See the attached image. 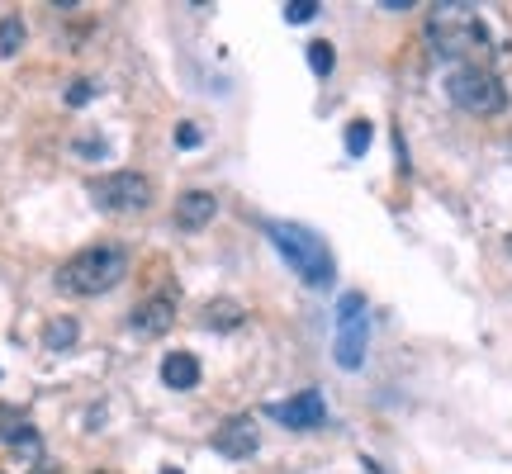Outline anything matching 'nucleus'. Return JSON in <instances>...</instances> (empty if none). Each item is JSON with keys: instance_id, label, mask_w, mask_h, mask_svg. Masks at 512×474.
Masks as SVG:
<instances>
[{"instance_id": "obj_1", "label": "nucleus", "mask_w": 512, "mask_h": 474, "mask_svg": "<svg viewBox=\"0 0 512 474\" xmlns=\"http://www.w3.org/2000/svg\"><path fill=\"white\" fill-rule=\"evenodd\" d=\"M427 34H432V48L460 67H484V57L494 53L489 24L475 15V5H437L427 19Z\"/></svg>"}, {"instance_id": "obj_2", "label": "nucleus", "mask_w": 512, "mask_h": 474, "mask_svg": "<svg viewBox=\"0 0 512 474\" xmlns=\"http://www.w3.org/2000/svg\"><path fill=\"white\" fill-rule=\"evenodd\" d=\"M124 275H128L124 247L100 242V247H86V252H76L72 261L57 266V290L76 294V299H95V294H110Z\"/></svg>"}, {"instance_id": "obj_3", "label": "nucleus", "mask_w": 512, "mask_h": 474, "mask_svg": "<svg viewBox=\"0 0 512 474\" xmlns=\"http://www.w3.org/2000/svg\"><path fill=\"white\" fill-rule=\"evenodd\" d=\"M266 237L275 242V252L285 256L294 266V275L304 280V285H313V290H328L332 275H337V261H332L328 242L313 233V228H304V223H285L275 219L266 223Z\"/></svg>"}, {"instance_id": "obj_4", "label": "nucleus", "mask_w": 512, "mask_h": 474, "mask_svg": "<svg viewBox=\"0 0 512 474\" xmlns=\"http://www.w3.org/2000/svg\"><path fill=\"white\" fill-rule=\"evenodd\" d=\"M446 95H451V105H460L475 119H494V114L508 110V91L489 67H456L446 76Z\"/></svg>"}, {"instance_id": "obj_5", "label": "nucleus", "mask_w": 512, "mask_h": 474, "mask_svg": "<svg viewBox=\"0 0 512 474\" xmlns=\"http://www.w3.org/2000/svg\"><path fill=\"white\" fill-rule=\"evenodd\" d=\"M91 195L105 214H138L152 204V181L143 171H110V176H95Z\"/></svg>"}, {"instance_id": "obj_6", "label": "nucleus", "mask_w": 512, "mask_h": 474, "mask_svg": "<svg viewBox=\"0 0 512 474\" xmlns=\"http://www.w3.org/2000/svg\"><path fill=\"white\" fill-rule=\"evenodd\" d=\"M366 342H370L366 299H361V294H342V304H337V365H342V370H361Z\"/></svg>"}, {"instance_id": "obj_7", "label": "nucleus", "mask_w": 512, "mask_h": 474, "mask_svg": "<svg viewBox=\"0 0 512 474\" xmlns=\"http://www.w3.org/2000/svg\"><path fill=\"white\" fill-rule=\"evenodd\" d=\"M266 418H275L280 427H290V432H313V427L328 422V408H323V394H318V389H304V394H294L290 403H266Z\"/></svg>"}, {"instance_id": "obj_8", "label": "nucleus", "mask_w": 512, "mask_h": 474, "mask_svg": "<svg viewBox=\"0 0 512 474\" xmlns=\"http://www.w3.org/2000/svg\"><path fill=\"white\" fill-rule=\"evenodd\" d=\"M256 446H261V432H256V418H228L214 432V451L228 460H247L256 456Z\"/></svg>"}, {"instance_id": "obj_9", "label": "nucleus", "mask_w": 512, "mask_h": 474, "mask_svg": "<svg viewBox=\"0 0 512 474\" xmlns=\"http://www.w3.org/2000/svg\"><path fill=\"white\" fill-rule=\"evenodd\" d=\"M171 323H176V299L171 294H152L133 309V332H143V337H162V332H171Z\"/></svg>"}, {"instance_id": "obj_10", "label": "nucleus", "mask_w": 512, "mask_h": 474, "mask_svg": "<svg viewBox=\"0 0 512 474\" xmlns=\"http://www.w3.org/2000/svg\"><path fill=\"white\" fill-rule=\"evenodd\" d=\"M0 441H5V446H15V451H24V456H38L34 422L24 418L19 408H10V403H0Z\"/></svg>"}, {"instance_id": "obj_11", "label": "nucleus", "mask_w": 512, "mask_h": 474, "mask_svg": "<svg viewBox=\"0 0 512 474\" xmlns=\"http://www.w3.org/2000/svg\"><path fill=\"white\" fill-rule=\"evenodd\" d=\"M214 214H219V200H214L209 190H185L181 204H176V223H181V228H190V233H195V228H204Z\"/></svg>"}, {"instance_id": "obj_12", "label": "nucleus", "mask_w": 512, "mask_h": 474, "mask_svg": "<svg viewBox=\"0 0 512 474\" xmlns=\"http://www.w3.org/2000/svg\"><path fill=\"white\" fill-rule=\"evenodd\" d=\"M162 384L166 389H195L200 384V361L190 351H171L162 361Z\"/></svg>"}, {"instance_id": "obj_13", "label": "nucleus", "mask_w": 512, "mask_h": 474, "mask_svg": "<svg viewBox=\"0 0 512 474\" xmlns=\"http://www.w3.org/2000/svg\"><path fill=\"white\" fill-rule=\"evenodd\" d=\"M204 323L214 332H233L247 323V313H242V304H233V299H214V304L204 309Z\"/></svg>"}, {"instance_id": "obj_14", "label": "nucleus", "mask_w": 512, "mask_h": 474, "mask_svg": "<svg viewBox=\"0 0 512 474\" xmlns=\"http://www.w3.org/2000/svg\"><path fill=\"white\" fill-rule=\"evenodd\" d=\"M81 328H76V318H53L48 328H43V347L48 351H72Z\"/></svg>"}, {"instance_id": "obj_15", "label": "nucleus", "mask_w": 512, "mask_h": 474, "mask_svg": "<svg viewBox=\"0 0 512 474\" xmlns=\"http://www.w3.org/2000/svg\"><path fill=\"white\" fill-rule=\"evenodd\" d=\"M19 48H24V19L5 15L0 19V57H15Z\"/></svg>"}, {"instance_id": "obj_16", "label": "nucleus", "mask_w": 512, "mask_h": 474, "mask_svg": "<svg viewBox=\"0 0 512 474\" xmlns=\"http://www.w3.org/2000/svg\"><path fill=\"white\" fill-rule=\"evenodd\" d=\"M95 95H100V86H95L91 76H76L72 86H67V105H72V110H81V105H91Z\"/></svg>"}, {"instance_id": "obj_17", "label": "nucleus", "mask_w": 512, "mask_h": 474, "mask_svg": "<svg viewBox=\"0 0 512 474\" xmlns=\"http://www.w3.org/2000/svg\"><path fill=\"white\" fill-rule=\"evenodd\" d=\"M332 62H337L332 43H323V38H318V43H309V67H313V72L328 76V72H332Z\"/></svg>"}, {"instance_id": "obj_18", "label": "nucleus", "mask_w": 512, "mask_h": 474, "mask_svg": "<svg viewBox=\"0 0 512 474\" xmlns=\"http://www.w3.org/2000/svg\"><path fill=\"white\" fill-rule=\"evenodd\" d=\"M366 147H370V124L366 119H356V124L347 128V152L351 157H366Z\"/></svg>"}, {"instance_id": "obj_19", "label": "nucleus", "mask_w": 512, "mask_h": 474, "mask_svg": "<svg viewBox=\"0 0 512 474\" xmlns=\"http://www.w3.org/2000/svg\"><path fill=\"white\" fill-rule=\"evenodd\" d=\"M318 10H323L318 0H290V5H285V19H290V24H309Z\"/></svg>"}, {"instance_id": "obj_20", "label": "nucleus", "mask_w": 512, "mask_h": 474, "mask_svg": "<svg viewBox=\"0 0 512 474\" xmlns=\"http://www.w3.org/2000/svg\"><path fill=\"white\" fill-rule=\"evenodd\" d=\"M176 147H200V128H195V124H176Z\"/></svg>"}, {"instance_id": "obj_21", "label": "nucleus", "mask_w": 512, "mask_h": 474, "mask_svg": "<svg viewBox=\"0 0 512 474\" xmlns=\"http://www.w3.org/2000/svg\"><path fill=\"white\" fill-rule=\"evenodd\" d=\"M29 474H62V470H57V465H48V460H38V465H34Z\"/></svg>"}, {"instance_id": "obj_22", "label": "nucleus", "mask_w": 512, "mask_h": 474, "mask_svg": "<svg viewBox=\"0 0 512 474\" xmlns=\"http://www.w3.org/2000/svg\"><path fill=\"white\" fill-rule=\"evenodd\" d=\"M162 474H181V470H176V465H166V470Z\"/></svg>"}, {"instance_id": "obj_23", "label": "nucleus", "mask_w": 512, "mask_h": 474, "mask_svg": "<svg viewBox=\"0 0 512 474\" xmlns=\"http://www.w3.org/2000/svg\"><path fill=\"white\" fill-rule=\"evenodd\" d=\"M95 474H114V470H95Z\"/></svg>"}]
</instances>
